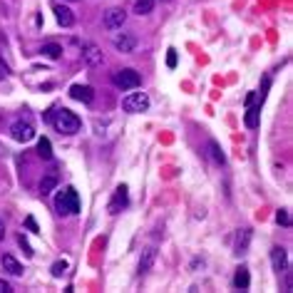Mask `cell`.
<instances>
[{
  "label": "cell",
  "instance_id": "1",
  "mask_svg": "<svg viewBox=\"0 0 293 293\" xmlns=\"http://www.w3.org/2000/svg\"><path fill=\"white\" fill-rule=\"evenodd\" d=\"M55 209H57V214H62V216H70V214H77V211H80V196H77L75 187H65V189L57 194Z\"/></svg>",
  "mask_w": 293,
  "mask_h": 293
},
{
  "label": "cell",
  "instance_id": "2",
  "mask_svg": "<svg viewBox=\"0 0 293 293\" xmlns=\"http://www.w3.org/2000/svg\"><path fill=\"white\" fill-rule=\"evenodd\" d=\"M55 127H57V132L60 134H77L80 132V117L75 114V112H70V109H57L55 112Z\"/></svg>",
  "mask_w": 293,
  "mask_h": 293
},
{
  "label": "cell",
  "instance_id": "3",
  "mask_svg": "<svg viewBox=\"0 0 293 293\" xmlns=\"http://www.w3.org/2000/svg\"><path fill=\"white\" fill-rule=\"evenodd\" d=\"M112 82H114V87H119V90H137V87L142 85V77H139L137 70L124 67V70H117V72L112 75Z\"/></svg>",
  "mask_w": 293,
  "mask_h": 293
},
{
  "label": "cell",
  "instance_id": "4",
  "mask_svg": "<svg viewBox=\"0 0 293 293\" xmlns=\"http://www.w3.org/2000/svg\"><path fill=\"white\" fill-rule=\"evenodd\" d=\"M122 109H124V112H132V114L146 112V109H149V97H146L144 92H129V95L122 99Z\"/></svg>",
  "mask_w": 293,
  "mask_h": 293
},
{
  "label": "cell",
  "instance_id": "5",
  "mask_svg": "<svg viewBox=\"0 0 293 293\" xmlns=\"http://www.w3.org/2000/svg\"><path fill=\"white\" fill-rule=\"evenodd\" d=\"M10 134H13V139L15 142H30L33 137H35V127L30 124V122H15L13 127H10Z\"/></svg>",
  "mask_w": 293,
  "mask_h": 293
},
{
  "label": "cell",
  "instance_id": "6",
  "mask_svg": "<svg viewBox=\"0 0 293 293\" xmlns=\"http://www.w3.org/2000/svg\"><path fill=\"white\" fill-rule=\"evenodd\" d=\"M124 20H127V13L122 8H109L104 13V28L107 30H119L124 25Z\"/></svg>",
  "mask_w": 293,
  "mask_h": 293
},
{
  "label": "cell",
  "instance_id": "7",
  "mask_svg": "<svg viewBox=\"0 0 293 293\" xmlns=\"http://www.w3.org/2000/svg\"><path fill=\"white\" fill-rule=\"evenodd\" d=\"M112 45L119 50V52H134V48H137V35L134 33H119V35H114V40H112Z\"/></svg>",
  "mask_w": 293,
  "mask_h": 293
},
{
  "label": "cell",
  "instance_id": "8",
  "mask_svg": "<svg viewBox=\"0 0 293 293\" xmlns=\"http://www.w3.org/2000/svg\"><path fill=\"white\" fill-rule=\"evenodd\" d=\"M70 97L77 99V102L92 104V99H95V90H92L90 85H72V87H70Z\"/></svg>",
  "mask_w": 293,
  "mask_h": 293
},
{
  "label": "cell",
  "instance_id": "9",
  "mask_svg": "<svg viewBox=\"0 0 293 293\" xmlns=\"http://www.w3.org/2000/svg\"><path fill=\"white\" fill-rule=\"evenodd\" d=\"M82 57H85V62H87L90 67H99V65L104 62V55H102V50H99L97 45H85Z\"/></svg>",
  "mask_w": 293,
  "mask_h": 293
},
{
  "label": "cell",
  "instance_id": "10",
  "mask_svg": "<svg viewBox=\"0 0 293 293\" xmlns=\"http://www.w3.org/2000/svg\"><path fill=\"white\" fill-rule=\"evenodd\" d=\"M127 187L122 184V187H117V192H114V196H112V201H109V211L112 214H119L124 206H127Z\"/></svg>",
  "mask_w": 293,
  "mask_h": 293
},
{
  "label": "cell",
  "instance_id": "11",
  "mask_svg": "<svg viewBox=\"0 0 293 293\" xmlns=\"http://www.w3.org/2000/svg\"><path fill=\"white\" fill-rule=\"evenodd\" d=\"M271 266H273V271H286V266H288V256H286V248H281V246H273L271 248Z\"/></svg>",
  "mask_w": 293,
  "mask_h": 293
},
{
  "label": "cell",
  "instance_id": "12",
  "mask_svg": "<svg viewBox=\"0 0 293 293\" xmlns=\"http://www.w3.org/2000/svg\"><path fill=\"white\" fill-rule=\"evenodd\" d=\"M0 261H3V271H8L10 276H23V263L15 258V256H10V253H3V258H0Z\"/></svg>",
  "mask_w": 293,
  "mask_h": 293
},
{
  "label": "cell",
  "instance_id": "13",
  "mask_svg": "<svg viewBox=\"0 0 293 293\" xmlns=\"http://www.w3.org/2000/svg\"><path fill=\"white\" fill-rule=\"evenodd\" d=\"M55 18H57V23L62 28H70L75 23V15H72V10L67 5H55Z\"/></svg>",
  "mask_w": 293,
  "mask_h": 293
},
{
  "label": "cell",
  "instance_id": "14",
  "mask_svg": "<svg viewBox=\"0 0 293 293\" xmlns=\"http://www.w3.org/2000/svg\"><path fill=\"white\" fill-rule=\"evenodd\" d=\"M154 258H157V251L154 248H144L142 258H139V273H146L152 266H154Z\"/></svg>",
  "mask_w": 293,
  "mask_h": 293
},
{
  "label": "cell",
  "instance_id": "15",
  "mask_svg": "<svg viewBox=\"0 0 293 293\" xmlns=\"http://www.w3.org/2000/svg\"><path fill=\"white\" fill-rule=\"evenodd\" d=\"M251 244V229H241L236 236V253H246Z\"/></svg>",
  "mask_w": 293,
  "mask_h": 293
},
{
  "label": "cell",
  "instance_id": "16",
  "mask_svg": "<svg viewBox=\"0 0 293 293\" xmlns=\"http://www.w3.org/2000/svg\"><path fill=\"white\" fill-rule=\"evenodd\" d=\"M248 283H251L248 268H246V266L236 268V276H234V286H236V288H241V291H246V288H248Z\"/></svg>",
  "mask_w": 293,
  "mask_h": 293
},
{
  "label": "cell",
  "instance_id": "17",
  "mask_svg": "<svg viewBox=\"0 0 293 293\" xmlns=\"http://www.w3.org/2000/svg\"><path fill=\"white\" fill-rule=\"evenodd\" d=\"M206 149H209V154H211V159H214L216 164H224V162H226V157H224V152H221L219 142H214V139H211V142L206 144Z\"/></svg>",
  "mask_w": 293,
  "mask_h": 293
},
{
  "label": "cell",
  "instance_id": "18",
  "mask_svg": "<svg viewBox=\"0 0 293 293\" xmlns=\"http://www.w3.org/2000/svg\"><path fill=\"white\" fill-rule=\"evenodd\" d=\"M55 187H57V174H55V172L45 174V177H43V182H40V192H43V194H50Z\"/></svg>",
  "mask_w": 293,
  "mask_h": 293
},
{
  "label": "cell",
  "instance_id": "19",
  "mask_svg": "<svg viewBox=\"0 0 293 293\" xmlns=\"http://www.w3.org/2000/svg\"><path fill=\"white\" fill-rule=\"evenodd\" d=\"M38 154H40L43 159H52V144H50L48 137H43V139L38 142Z\"/></svg>",
  "mask_w": 293,
  "mask_h": 293
},
{
  "label": "cell",
  "instance_id": "20",
  "mask_svg": "<svg viewBox=\"0 0 293 293\" xmlns=\"http://www.w3.org/2000/svg\"><path fill=\"white\" fill-rule=\"evenodd\" d=\"M258 114H261V107H251V109L246 112L244 122H246L248 129H256V127H258Z\"/></svg>",
  "mask_w": 293,
  "mask_h": 293
},
{
  "label": "cell",
  "instance_id": "21",
  "mask_svg": "<svg viewBox=\"0 0 293 293\" xmlns=\"http://www.w3.org/2000/svg\"><path fill=\"white\" fill-rule=\"evenodd\" d=\"M152 10H154V0H137V5H134L137 15H149Z\"/></svg>",
  "mask_w": 293,
  "mask_h": 293
},
{
  "label": "cell",
  "instance_id": "22",
  "mask_svg": "<svg viewBox=\"0 0 293 293\" xmlns=\"http://www.w3.org/2000/svg\"><path fill=\"white\" fill-rule=\"evenodd\" d=\"M43 55L50 57V60H57V57L62 55V48L55 45V43H48V45H43Z\"/></svg>",
  "mask_w": 293,
  "mask_h": 293
},
{
  "label": "cell",
  "instance_id": "23",
  "mask_svg": "<svg viewBox=\"0 0 293 293\" xmlns=\"http://www.w3.org/2000/svg\"><path fill=\"white\" fill-rule=\"evenodd\" d=\"M65 271H67V261H57V263H52V276H55V278H60Z\"/></svg>",
  "mask_w": 293,
  "mask_h": 293
},
{
  "label": "cell",
  "instance_id": "24",
  "mask_svg": "<svg viewBox=\"0 0 293 293\" xmlns=\"http://www.w3.org/2000/svg\"><path fill=\"white\" fill-rule=\"evenodd\" d=\"M276 221H278V224H283V226H291V216H288V211H286V209H281V211L276 214Z\"/></svg>",
  "mask_w": 293,
  "mask_h": 293
},
{
  "label": "cell",
  "instance_id": "25",
  "mask_svg": "<svg viewBox=\"0 0 293 293\" xmlns=\"http://www.w3.org/2000/svg\"><path fill=\"white\" fill-rule=\"evenodd\" d=\"M167 65H169V67H177V50H174V48H172L169 55H167Z\"/></svg>",
  "mask_w": 293,
  "mask_h": 293
},
{
  "label": "cell",
  "instance_id": "26",
  "mask_svg": "<svg viewBox=\"0 0 293 293\" xmlns=\"http://www.w3.org/2000/svg\"><path fill=\"white\" fill-rule=\"evenodd\" d=\"M8 75H10V67H8V65H5L3 60H0V80H5Z\"/></svg>",
  "mask_w": 293,
  "mask_h": 293
},
{
  "label": "cell",
  "instance_id": "27",
  "mask_svg": "<svg viewBox=\"0 0 293 293\" xmlns=\"http://www.w3.org/2000/svg\"><path fill=\"white\" fill-rule=\"evenodd\" d=\"M18 241H20V246H23V248H25V253H28V256H33V248H30V246H28V241H25V236H23V234H20V236H18Z\"/></svg>",
  "mask_w": 293,
  "mask_h": 293
},
{
  "label": "cell",
  "instance_id": "28",
  "mask_svg": "<svg viewBox=\"0 0 293 293\" xmlns=\"http://www.w3.org/2000/svg\"><path fill=\"white\" fill-rule=\"evenodd\" d=\"M25 224H28V229H30V231H38V224H35V219H33V216H28V221H25Z\"/></svg>",
  "mask_w": 293,
  "mask_h": 293
},
{
  "label": "cell",
  "instance_id": "29",
  "mask_svg": "<svg viewBox=\"0 0 293 293\" xmlns=\"http://www.w3.org/2000/svg\"><path fill=\"white\" fill-rule=\"evenodd\" d=\"M5 239V226H3V221H0V241Z\"/></svg>",
  "mask_w": 293,
  "mask_h": 293
},
{
  "label": "cell",
  "instance_id": "30",
  "mask_svg": "<svg viewBox=\"0 0 293 293\" xmlns=\"http://www.w3.org/2000/svg\"><path fill=\"white\" fill-rule=\"evenodd\" d=\"M0 291H10V286L8 283H0Z\"/></svg>",
  "mask_w": 293,
  "mask_h": 293
},
{
  "label": "cell",
  "instance_id": "31",
  "mask_svg": "<svg viewBox=\"0 0 293 293\" xmlns=\"http://www.w3.org/2000/svg\"><path fill=\"white\" fill-rule=\"evenodd\" d=\"M67 3H72V0H67Z\"/></svg>",
  "mask_w": 293,
  "mask_h": 293
}]
</instances>
